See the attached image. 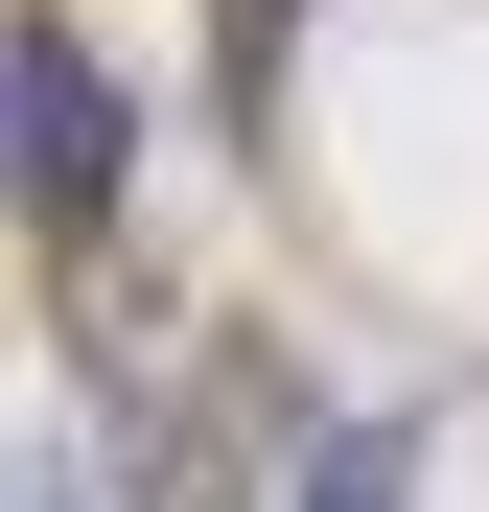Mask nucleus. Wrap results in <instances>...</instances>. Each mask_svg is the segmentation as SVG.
Returning <instances> with one entry per match:
<instances>
[{"mask_svg":"<svg viewBox=\"0 0 489 512\" xmlns=\"http://www.w3.org/2000/svg\"><path fill=\"white\" fill-rule=\"evenodd\" d=\"M0 117H24V233H47V256H94L140 117H117V70H94V24H70V0H24V24H0Z\"/></svg>","mask_w":489,"mask_h":512,"instance_id":"obj_1","label":"nucleus"},{"mask_svg":"<svg viewBox=\"0 0 489 512\" xmlns=\"http://www.w3.org/2000/svg\"><path fill=\"white\" fill-rule=\"evenodd\" d=\"M280 512H420V419H280Z\"/></svg>","mask_w":489,"mask_h":512,"instance_id":"obj_2","label":"nucleus"},{"mask_svg":"<svg viewBox=\"0 0 489 512\" xmlns=\"http://www.w3.org/2000/svg\"><path fill=\"white\" fill-rule=\"evenodd\" d=\"M280 24H303V0H233V47H210V94H233V117H280Z\"/></svg>","mask_w":489,"mask_h":512,"instance_id":"obj_3","label":"nucleus"}]
</instances>
